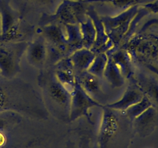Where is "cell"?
<instances>
[{
  "instance_id": "obj_3",
  "label": "cell",
  "mask_w": 158,
  "mask_h": 148,
  "mask_svg": "<svg viewBox=\"0 0 158 148\" xmlns=\"http://www.w3.org/2000/svg\"><path fill=\"white\" fill-rule=\"evenodd\" d=\"M38 31V34L44 38L47 45V67L53 66L61 59L69 57L73 53L67 41L64 25L58 23L44 25L39 27Z\"/></svg>"
},
{
  "instance_id": "obj_8",
  "label": "cell",
  "mask_w": 158,
  "mask_h": 148,
  "mask_svg": "<svg viewBox=\"0 0 158 148\" xmlns=\"http://www.w3.org/2000/svg\"><path fill=\"white\" fill-rule=\"evenodd\" d=\"M77 80L82 89L91 98L103 106L106 105V101H107L109 97L106 91V86H109L103 78L98 77L86 71L77 74Z\"/></svg>"
},
{
  "instance_id": "obj_9",
  "label": "cell",
  "mask_w": 158,
  "mask_h": 148,
  "mask_svg": "<svg viewBox=\"0 0 158 148\" xmlns=\"http://www.w3.org/2000/svg\"><path fill=\"white\" fill-rule=\"evenodd\" d=\"M86 16H88L92 20L96 28V40L91 49V50L97 54L101 53H107L110 49H114L113 44L111 43L109 36L106 34L103 22L101 19V16L96 12L92 3H90L86 11Z\"/></svg>"
},
{
  "instance_id": "obj_22",
  "label": "cell",
  "mask_w": 158,
  "mask_h": 148,
  "mask_svg": "<svg viewBox=\"0 0 158 148\" xmlns=\"http://www.w3.org/2000/svg\"><path fill=\"white\" fill-rule=\"evenodd\" d=\"M63 0H27V2L35 7L42 8L43 13H53Z\"/></svg>"
},
{
  "instance_id": "obj_11",
  "label": "cell",
  "mask_w": 158,
  "mask_h": 148,
  "mask_svg": "<svg viewBox=\"0 0 158 148\" xmlns=\"http://www.w3.org/2000/svg\"><path fill=\"white\" fill-rule=\"evenodd\" d=\"M133 131L140 138L150 136L158 127V110L152 106L132 121Z\"/></svg>"
},
{
  "instance_id": "obj_10",
  "label": "cell",
  "mask_w": 158,
  "mask_h": 148,
  "mask_svg": "<svg viewBox=\"0 0 158 148\" xmlns=\"http://www.w3.org/2000/svg\"><path fill=\"white\" fill-rule=\"evenodd\" d=\"M26 57L30 65L40 70L47 67L48 49L44 38L38 34V36L29 41L26 49Z\"/></svg>"
},
{
  "instance_id": "obj_15",
  "label": "cell",
  "mask_w": 158,
  "mask_h": 148,
  "mask_svg": "<svg viewBox=\"0 0 158 148\" xmlns=\"http://www.w3.org/2000/svg\"><path fill=\"white\" fill-rule=\"evenodd\" d=\"M129 84L126 87L125 91L123 92V96L118 101L106 104V106L109 108L113 109L115 110L123 112L128 107L135 105L143 99V94L140 91V89L136 86V84L133 81H128Z\"/></svg>"
},
{
  "instance_id": "obj_23",
  "label": "cell",
  "mask_w": 158,
  "mask_h": 148,
  "mask_svg": "<svg viewBox=\"0 0 158 148\" xmlns=\"http://www.w3.org/2000/svg\"><path fill=\"white\" fill-rule=\"evenodd\" d=\"M84 2L88 3H94V2H102V3H109L113 5L116 7L123 8L127 7L128 6H133L139 0H83Z\"/></svg>"
},
{
  "instance_id": "obj_20",
  "label": "cell",
  "mask_w": 158,
  "mask_h": 148,
  "mask_svg": "<svg viewBox=\"0 0 158 148\" xmlns=\"http://www.w3.org/2000/svg\"><path fill=\"white\" fill-rule=\"evenodd\" d=\"M108 61V55L106 53L97 54L92 64L88 68L87 72L94 74L95 76L103 78V73Z\"/></svg>"
},
{
  "instance_id": "obj_16",
  "label": "cell",
  "mask_w": 158,
  "mask_h": 148,
  "mask_svg": "<svg viewBox=\"0 0 158 148\" xmlns=\"http://www.w3.org/2000/svg\"><path fill=\"white\" fill-rule=\"evenodd\" d=\"M96 54L91 49L81 48L77 49L69 56L76 74L86 72L94 61Z\"/></svg>"
},
{
  "instance_id": "obj_14",
  "label": "cell",
  "mask_w": 158,
  "mask_h": 148,
  "mask_svg": "<svg viewBox=\"0 0 158 148\" xmlns=\"http://www.w3.org/2000/svg\"><path fill=\"white\" fill-rule=\"evenodd\" d=\"M106 54L110 57L116 66L118 67L126 81H129L133 78L136 72L135 66L130 54L125 49L118 46L110 49Z\"/></svg>"
},
{
  "instance_id": "obj_18",
  "label": "cell",
  "mask_w": 158,
  "mask_h": 148,
  "mask_svg": "<svg viewBox=\"0 0 158 148\" xmlns=\"http://www.w3.org/2000/svg\"><path fill=\"white\" fill-rule=\"evenodd\" d=\"M79 27L81 33V48L91 49L96 40V28L92 20L87 16Z\"/></svg>"
},
{
  "instance_id": "obj_24",
  "label": "cell",
  "mask_w": 158,
  "mask_h": 148,
  "mask_svg": "<svg viewBox=\"0 0 158 148\" xmlns=\"http://www.w3.org/2000/svg\"><path fill=\"white\" fill-rule=\"evenodd\" d=\"M3 142H4V138L0 134V146L2 145V143H3Z\"/></svg>"
},
{
  "instance_id": "obj_21",
  "label": "cell",
  "mask_w": 158,
  "mask_h": 148,
  "mask_svg": "<svg viewBox=\"0 0 158 148\" xmlns=\"http://www.w3.org/2000/svg\"><path fill=\"white\" fill-rule=\"evenodd\" d=\"M151 106H152V104H151L150 101L145 96H143V99L139 102L128 107L126 110L123 111V113L131 121H133L136 117L140 115L141 113H143L146 109H148Z\"/></svg>"
},
{
  "instance_id": "obj_5",
  "label": "cell",
  "mask_w": 158,
  "mask_h": 148,
  "mask_svg": "<svg viewBox=\"0 0 158 148\" xmlns=\"http://www.w3.org/2000/svg\"><path fill=\"white\" fill-rule=\"evenodd\" d=\"M2 20V39L7 41H31L34 28L27 24L19 12L9 6L7 1H0Z\"/></svg>"
},
{
  "instance_id": "obj_13",
  "label": "cell",
  "mask_w": 158,
  "mask_h": 148,
  "mask_svg": "<svg viewBox=\"0 0 158 148\" xmlns=\"http://www.w3.org/2000/svg\"><path fill=\"white\" fill-rule=\"evenodd\" d=\"M57 78L71 94L77 82V74L69 57L64 58L51 66Z\"/></svg>"
},
{
  "instance_id": "obj_4",
  "label": "cell",
  "mask_w": 158,
  "mask_h": 148,
  "mask_svg": "<svg viewBox=\"0 0 158 148\" xmlns=\"http://www.w3.org/2000/svg\"><path fill=\"white\" fill-rule=\"evenodd\" d=\"M90 3L83 0H63L53 13H42L39 27L58 23L61 25L80 24L84 22Z\"/></svg>"
},
{
  "instance_id": "obj_17",
  "label": "cell",
  "mask_w": 158,
  "mask_h": 148,
  "mask_svg": "<svg viewBox=\"0 0 158 148\" xmlns=\"http://www.w3.org/2000/svg\"><path fill=\"white\" fill-rule=\"evenodd\" d=\"M103 79L110 89L121 88L125 85L127 81L123 74L121 73L120 70L109 55L108 61L103 73Z\"/></svg>"
},
{
  "instance_id": "obj_1",
  "label": "cell",
  "mask_w": 158,
  "mask_h": 148,
  "mask_svg": "<svg viewBox=\"0 0 158 148\" xmlns=\"http://www.w3.org/2000/svg\"><path fill=\"white\" fill-rule=\"evenodd\" d=\"M99 148H129L135 135L132 121L122 111L102 106Z\"/></svg>"
},
{
  "instance_id": "obj_12",
  "label": "cell",
  "mask_w": 158,
  "mask_h": 148,
  "mask_svg": "<svg viewBox=\"0 0 158 148\" xmlns=\"http://www.w3.org/2000/svg\"><path fill=\"white\" fill-rule=\"evenodd\" d=\"M130 81V80H129ZM131 81L140 89L143 96L150 101L152 106L158 110V80L145 72H135Z\"/></svg>"
},
{
  "instance_id": "obj_6",
  "label": "cell",
  "mask_w": 158,
  "mask_h": 148,
  "mask_svg": "<svg viewBox=\"0 0 158 148\" xmlns=\"http://www.w3.org/2000/svg\"><path fill=\"white\" fill-rule=\"evenodd\" d=\"M137 12V7L133 6L125 12L115 17L101 16L109 39L113 44L114 49L117 48L123 43L128 30L130 28L133 18Z\"/></svg>"
},
{
  "instance_id": "obj_7",
  "label": "cell",
  "mask_w": 158,
  "mask_h": 148,
  "mask_svg": "<svg viewBox=\"0 0 158 148\" xmlns=\"http://www.w3.org/2000/svg\"><path fill=\"white\" fill-rule=\"evenodd\" d=\"M102 105L92 99L86 91H84L81 85L77 80L76 85L71 93V108L69 121H75L81 117L86 116L89 118V110L93 107H101Z\"/></svg>"
},
{
  "instance_id": "obj_19",
  "label": "cell",
  "mask_w": 158,
  "mask_h": 148,
  "mask_svg": "<svg viewBox=\"0 0 158 148\" xmlns=\"http://www.w3.org/2000/svg\"><path fill=\"white\" fill-rule=\"evenodd\" d=\"M66 32V38L68 44L73 50L76 51L77 49L81 48V33L79 24L64 25Z\"/></svg>"
},
{
  "instance_id": "obj_2",
  "label": "cell",
  "mask_w": 158,
  "mask_h": 148,
  "mask_svg": "<svg viewBox=\"0 0 158 148\" xmlns=\"http://www.w3.org/2000/svg\"><path fill=\"white\" fill-rule=\"evenodd\" d=\"M38 86L47 111L59 120L70 122L71 94L57 78L51 66L40 70Z\"/></svg>"
}]
</instances>
